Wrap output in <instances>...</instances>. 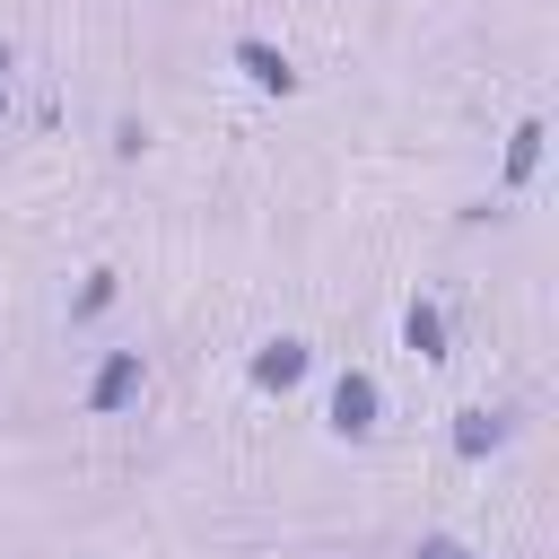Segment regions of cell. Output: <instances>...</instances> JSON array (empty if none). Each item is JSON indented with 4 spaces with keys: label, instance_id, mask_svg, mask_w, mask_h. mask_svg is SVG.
<instances>
[{
    "label": "cell",
    "instance_id": "6",
    "mask_svg": "<svg viewBox=\"0 0 559 559\" xmlns=\"http://www.w3.org/2000/svg\"><path fill=\"white\" fill-rule=\"evenodd\" d=\"M542 140H550V131H542V114H524V122L507 131V175H498L507 192H524V183H533V166H542Z\"/></svg>",
    "mask_w": 559,
    "mask_h": 559
},
{
    "label": "cell",
    "instance_id": "4",
    "mask_svg": "<svg viewBox=\"0 0 559 559\" xmlns=\"http://www.w3.org/2000/svg\"><path fill=\"white\" fill-rule=\"evenodd\" d=\"M236 70H245L262 96H297V61H288L280 44H262V35H236Z\"/></svg>",
    "mask_w": 559,
    "mask_h": 559
},
{
    "label": "cell",
    "instance_id": "10",
    "mask_svg": "<svg viewBox=\"0 0 559 559\" xmlns=\"http://www.w3.org/2000/svg\"><path fill=\"white\" fill-rule=\"evenodd\" d=\"M9 70H17V52L0 44V114H9Z\"/></svg>",
    "mask_w": 559,
    "mask_h": 559
},
{
    "label": "cell",
    "instance_id": "7",
    "mask_svg": "<svg viewBox=\"0 0 559 559\" xmlns=\"http://www.w3.org/2000/svg\"><path fill=\"white\" fill-rule=\"evenodd\" d=\"M402 349H411V358H445V306L411 297V306H402Z\"/></svg>",
    "mask_w": 559,
    "mask_h": 559
},
{
    "label": "cell",
    "instance_id": "1",
    "mask_svg": "<svg viewBox=\"0 0 559 559\" xmlns=\"http://www.w3.org/2000/svg\"><path fill=\"white\" fill-rule=\"evenodd\" d=\"M376 411H384V384H376L367 367H341L332 393H323V428H332V437H367Z\"/></svg>",
    "mask_w": 559,
    "mask_h": 559
},
{
    "label": "cell",
    "instance_id": "9",
    "mask_svg": "<svg viewBox=\"0 0 559 559\" xmlns=\"http://www.w3.org/2000/svg\"><path fill=\"white\" fill-rule=\"evenodd\" d=\"M411 559H480V550H472V542H454V533H428Z\"/></svg>",
    "mask_w": 559,
    "mask_h": 559
},
{
    "label": "cell",
    "instance_id": "5",
    "mask_svg": "<svg viewBox=\"0 0 559 559\" xmlns=\"http://www.w3.org/2000/svg\"><path fill=\"white\" fill-rule=\"evenodd\" d=\"M507 437H515V419H507V411H489V402L454 411V454H463V463H489Z\"/></svg>",
    "mask_w": 559,
    "mask_h": 559
},
{
    "label": "cell",
    "instance_id": "2",
    "mask_svg": "<svg viewBox=\"0 0 559 559\" xmlns=\"http://www.w3.org/2000/svg\"><path fill=\"white\" fill-rule=\"evenodd\" d=\"M140 393H148V358H140V349H114V358H105V367L87 376V411H96V419L131 411Z\"/></svg>",
    "mask_w": 559,
    "mask_h": 559
},
{
    "label": "cell",
    "instance_id": "3",
    "mask_svg": "<svg viewBox=\"0 0 559 559\" xmlns=\"http://www.w3.org/2000/svg\"><path fill=\"white\" fill-rule=\"evenodd\" d=\"M306 367H314V349H306L297 332H271L245 376H253V393H288V384H306Z\"/></svg>",
    "mask_w": 559,
    "mask_h": 559
},
{
    "label": "cell",
    "instance_id": "8",
    "mask_svg": "<svg viewBox=\"0 0 559 559\" xmlns=\"http://www.w3.org/2000/svg\"><path fill=\"white\" fill-rule=\"evenodd\" d=\"M105 306H114V271H87V288L70 297V323H96Z\"/></svg>",
    "mask_w": 559,
    "mask_h": 559
}]
</instances>
